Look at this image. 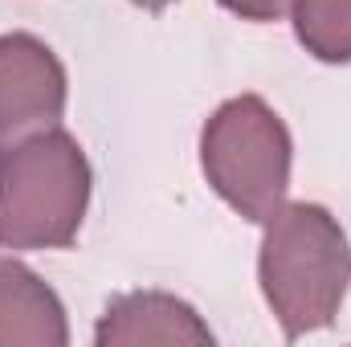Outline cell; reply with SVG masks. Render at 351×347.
<instances>
[{
  "label": "cell",
  "instance_id": "cell-1",
  "mask_svg": "<svg viewBox=\"0 0 351 347\" xmlns=\"http://www.w3.org/2000/svg\"><path fill=\"white\" fill-rule=\"evenodd\" d=\"M258 282L286 339L335 323L351 282V246L339 217L323 204H282L262 233Z\"/></svg>",
  "mask_w": 351,
  "mask_h": 347
},
{
  "label": "cell",
  "instance_id": "cell-2",
  "mask_svg": "<svg viewBox=\"0 0 351 347\" xmlns=\"http://www.w3.org/2000/svg\"><path fill=\"white\" fill-rule=\"evenodd\" d=\"M94 192L82 143L53 127L0 152V250L74 246Z\"/></svg>",
  "mask_w": 351,
  "mask_h": 347
},
{
  "label": "cell",
  "instance_id": "cell-3",
  "mask_svg": "<svg viewBox=\"0 0 351 347\" xmlns=\"http://www.w3.org/2000/svg\"><path fill=\"white\" fill-rule=\"evenodd\" d=\"M290 164V127L258 94L221 102L200 131V168L208 188L250 225H265L286 204Z\"/></svg>",
  "mask_w": 351,
  "mask_h": 347
},
{
  "label": "cell",
  "instance_id": "cell-4",
  "mask_svg": "<svg viewBox=\"0 0 351 347\" xmlns=\"http://www.w3.org/2000/svg\"><path fill=\"white\" fill-rule=\"evenodd\" d=\"M70 78L62 58L33 33L0 37V152L53 131L66 115Z\"/></svg>",
  "mask_w": 351,
  "mask_h": 347
},
{
  "label": "cell",
  "instance_id": "cell-5",
  "mask_svg": "<svg viewBox=\"0 0 351 347\" xmlns=\"http://www.w3.org/2000/svg\"><path fill=\"white\" fill-rule=\"evenodd\" d=\"M98 347H143V344H176V347H213L208 323L184 298L164 290H131L106 302L98 327Z\"/></svg>",
  "mask_w": 351,
  "mask_h": 347
},
{
  "label": "cell",
  "instance_id": "cell-6",
  "mask_svg": "<svg viewBox=\"0 0 351 347\" xmlns=\"http://www.w3.org/2000/svg\"><path fill=\"white\" fill-rule=\"evenodd\" d=\"M70 323L58 290L25 261L0 254V347H66Z\"/></svg>",
  "mask_w": 351,
  "mask_h": 347
},
{
  "label": "cell",
  "instance_id": "cell-7",
  "mask_svg": "<svg viewBox=\"0 0 351 347\" xmlns=\"http://www.w3.org/2000/svg\"><path fill=\"white\" fill-rule=\"evenodd\" d=\"M290 21L298 45L311 58L327 66L351 62V0H294Z\"/></svg>",
  "mask_w": 351,
  "mask_h": 347
},
{
  "label": "cell",
  "instance_id": "cell-8",
  "mask_svg": "<svg viewBox=\"0 0 351 347\" xmlns=\"http://www.w3.org/2000/svg\"><path fill=\"white\" fill-rule=\"evenodd\" d=\"M221 8H229L233 16H241V21H282L290 8H294V0H221Z\"/></svg>",
  "mask_w": 351,
  "mask_h": 347
},
{
  "label": "cell",
  "instance_id": "cell-9",
  "mask_svg": "<svg viewBox=\"0 0 351 347\" xmlns=\"http://www.w3.org/2000/svg\"><path fill=\"white\" fill-rule=\"evenodd\" d=\"M131 4H139V8H147V12H160V8H168L172 0H131Z\"/></svg>",
  "mask_w": 351,
  "mask_h": 347
}]
</instances>
